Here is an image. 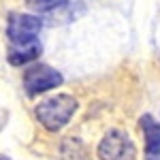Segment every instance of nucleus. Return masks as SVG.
<instances>
[{"label": "nucleus", "mask_w": 160, "mask_h": 160, "mask_svg": "<svg viewBox=\"0 0 160 160\" xmlns=\"http://www.w3.org/2000/svg\"><path fill=\"white\" fill-rule=\"evenodd\" d=\"M0 160H7V158H0Z\"/></svg>", "instance_id": "obj_8"}, {"label": "nucleus", "mask_w": 160, "mask_h": 160, "mask_svg": "<svg viewBox=\"0 0 160 160\" xmlns=\"http://www.w3.org/2000/svg\"><path fill=\"white\" fill-rule=\"evenodd\" d=\"M41 43L37 41H30V43H13L9 51H7V58L11 62L13 66H22V64H28V62H34L38 60L41 56Z\"/></svg>", "instance_id": "obj_5"}, {"label": "nucleus", "mask_w": 160, "mask_h": 160, "mask_svg": "<svg viewBox=\"0 0 160 160\" xmlns=\"http://www.w3.org/2000/svg\"><path fill=\"white\" fill-rule=\"evenodd\" d=\"M62 83V75L47 64H32L24 73V88L30 96L47 92L51 88H58Z\"/></svg>", "instance_id": "obj_3"}, {"label": "nucleus", "mask_w": 160, "mask_h": 160, "mask_svg": "<svg viewBox=\"0 0 160 160\" xmlns=\"http://www.w3.org/2000/svg\"><path fill=\"white\" fill-rule=\"evenodd\" d=\"M141 128H143V135H145V156H148V160L160 158V124L152 115H143Z\"/></svg>", "instance_id": "obj_6"}, {"label": "nucleus", "mask_w": 160, "mask_h": 160, "mask_svg": "<svg viewBox=\"0 0 160 160\" xmlns=\"http://www.w3.org/2000/svg\"><path fill=\"white\" fill-rule=\"evenodd\" d=\"M137 148L130 141V137L124 135L122 130H111L102 137L98 145L100 160H135Z\"/></svg>", "instance_id": "obj_2"}, {"label": "nucleus", "mask_w": 160, "mask_h": 160, "mask_svg": "<svg viewBox=\"0 0 160 160\" xmlns=\"http://www.w3.org/2000/svg\"><path fill=\"white\" fill-rule=\"evenodd\" d=\"M68 0H26V4L37 13H49V11H56L64 7Z\"/></svg>", "instance_id": "obj_7"}, {"label": "nucleus", "mask_w": 160, "mask_h": 160, "mask_svg": "<svg viewBox=\"0 0 160 160\" xmlns=\"http://www.w3.org/2000/svg\"><path fill=\"white\" fill-rule=\"evenodd\" d=\"M43 28V22L37 15H24V13H11L9 24H7V34L13 43H30L34 41Z\"/></svg>", "instance_id": "obj_4"}, {"label": "nucleus", "mask_w": 160, "mask_h": 160, "mask_svg": "<svg viewBox=\"0 0 160 160\" xmlns=\"http://www.w3.org/2000/svg\"><path fill=\"white\" fill-rule=\"evenodd\" d=\"M75 109H77V100L73 96H68V94H60V96L47 98L41 105H37V120L47 130L56 132L64 124H68Z\"/></svg>", "instance_id": "obj_1"}]
</instances>
